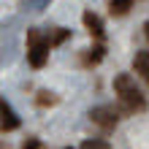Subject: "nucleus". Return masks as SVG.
<instances>
[{
    "label": "nucleus",
    "instance_id": "nucleus-1",
    "mask_svg": "<svg viewBox=\"0 0 149 149\" xmlns=\"http://www.w3.org/2000/svg\"><path fill=\"white\" fill-rule=\"evenodd\" d=\"M114 95H117L122 114H141L146 111V98L136 87V79L130 73H117L114 76Z\"/></svg>",
    "mask_w": 149,
    "mask_h": 149
},
{
    "label": "nucleus",
    "instance_id": "nucleus-11",
    "mask_svg": "<svg viewBox=\"0 0 149 149\" xmlns=\"http://www.w3.org/2000/svg\"><path fill=\"white\" fill-rule=\"evenodd\" d=\"M57 100H60L57 95H54V92H46V90H43V92H38V98H36V103H38V106H54Z\"/></svg>",
    "mask_w": 149,
    "mask_h": 149
},
{
    "label": "nucleus",
    "instance_id": "nucleus-6",
    "mask_svg": "<svg viewBox=\"0 0 149 149\" xmlns=\"http://www.w3.org/2000/svg\"><path fill=\"white\" fill-rule=\"evenodd\" d=\"M103 54H106V49H103V43H95L92 49H87V52H84L81 63H84V65H98L100 60H103Z\"/></svg>",
    "mask_w": 149,
    "mask_h": 149
},
{
    "label": "nucleus",
    "instance_id": "nucleus-5",
    "mask_svg": "<svg viewBox=\"0 0 149 149\" xmlns=\"http://www.w3.org/2000/svg\"><path fill=\"white\" fill-rule=\"evenodd\" d=\"M133 71L149 84V52H146V49L136 52V57H133Z\"/></svg>",
    "mask_w": 149,
    "mask_h": 149
},
{
    "label": "nucleus",
    "instance_id": "nucleus-3",
    "mask_svg": "<svg viewBox=\"0 0 149 149\" xmlns=\"http://www.w3.org/2000/svg\"><path fill=\"white\" fill-rule=\"evenodd\" d=\"M90 119L98 125L100 130H114L117 127V122H119V111H114L111 106H95L92 111H90Z\"/></svg>",
    "mask_w": 149,
    "mask_h": 149
},
{
    "label": "nucleus",
    "instance_id": "nucleus-9",
    "mask_svg": "<svg viewBox=\"0 0 149 149\" xmlns=\"http://www.w3.org/2000/svg\"><path fill=\"white\" fill-rule=\"evenodd\" d=\"M68 36H71V30H65V27H54V33H52V38H49V46H60Z\"/></svg>",
    "mask_w": 149,
    "mask_h": 149
},
{
    "label": "nucleus",
    "instance_id": "nucleus-15",
    "mask_svg": "<svg viewBox=\"0 0 149 149\" xmlns=\"http://www.w3.org/2000/svg\"><path fill=\"white\" fill-rule=\"evenodd\" d=\"M65 149H73V146H65Z\"/></svg>",
    "mask_w": 149,
    "mask_h": 149
},
{
    "label": "nucleus",
    "instance_id": "nucleus-2",
    "mask_svg": "<svg viewBox=\"0 0 149 149\" xmlns=\"http://www.w3.org/2000/svg\"><path fill=\"white\" fill-rule=\"evenodd\" d=\"M49 38H43L41 36V30L36 27H30L27 30V63L33 68H43L46 65V60H49Z\"/></svg>",
    "mask_w": 149,
    "mask_h": 149
},
{
    "label": "nucleus",
    "instance_id": "nucleus-14",
    "mask_svg": "<svg viewBox=\"0 0 149 149\" xmlns=\"http://www.w3.org/2000/svg\"><path fill=\"white\" fill-rule=\"evenodd\" d=\"M144 36H146V38H149V22H146V24H144Z\"/></svg>",
    "mask_w": 149,
    "mask_h": 149
},
{
    "label": "nucleus",
    "instance_id": "nucleus-4",
    "mask_svg": "<svg viewBox=\"0 0 149 149\" xmlns=\"http://www.w3.org/2000/svg\"><path fill=\"white\" fill-rule=\"evenodd\" d=\"M81 22H84V27L90 30V36H92V38L103 41V36H106V33H103V19H100L98 14H92V11H84V14H81Z\"/></svg>",
    "mask_w": 149,
    "mask_h": 149
},
{
    "label": "nucleus",
    "instance_id": "nucleus-13",
    "mask_svg": "<svg viewBox=\"0 0 149 149\" xmlns=\"http://www.w3.org/2000/svg\"><path fill=\"white\" fill-rule=\"evenodd\" d=\"M22 149H41V141L38 138H27V141L22 144Z\"/></svg>",
    "mask_w": 149,
    "mask_h": 149
},
{
    "label": "nucleus",
    "instance_id": "nucleus-8",
    "mask_svg": "<svg viewBox=\"0 0 149 149\" xmlns=\"http://www.w3.org/2000/svg\"><path fill=\"white\" fill-rule=\"evenodd\" d=\"M133 3L136 0H109V11L114 16H125L130 8H133Z\"/></svg>",
    "mask_w": 149,
    "mask_h": 149
},
{
    "label": "nucleus",
    "instance_id": "nucleus-10",
    "mask_svg": "<svg viewBox=\"0 0 149 149\" xmlns=\"http://www.w3.org/2000/svg\"><path fill=\"white\" fill-rule=\"evenodd\" d=\"M81 149H111V144L106 141V138H87V141L81 144Z\"/></svg>",
    "mask_w": 149,
    "mask_h": 149
},
{
    "label": "nucleus",
    "instance_id": "nucleus-12",
    "mask_svg": "<svg viewBox=\"0 0 149 149\" xmlns=\"http://www.w3.org/2000/svg\"><path fill=\"white\" fill-rule=\"evenodd\" d=\"M46 3H49V0H24V8H30V11H41Z\"/></svg>",
    "mask_w": 149,
    "mask_h": 149
},
{
    "label": "nucleus",
    "instance_id": "nucleus-7",
    "mask_svg": "<svg viewBox=\"0 0 149 149\" xmlns=\"http://www.w3.org/2000/svg\"><path fill=\"white\" fill-rule=\"evenodd\" d=\"M16 127H19V117L6 106L3 111H0V130H16Z\"/></svg>",
    "mask_w": 149,
    "mask_h": 149
}]
</instances>
